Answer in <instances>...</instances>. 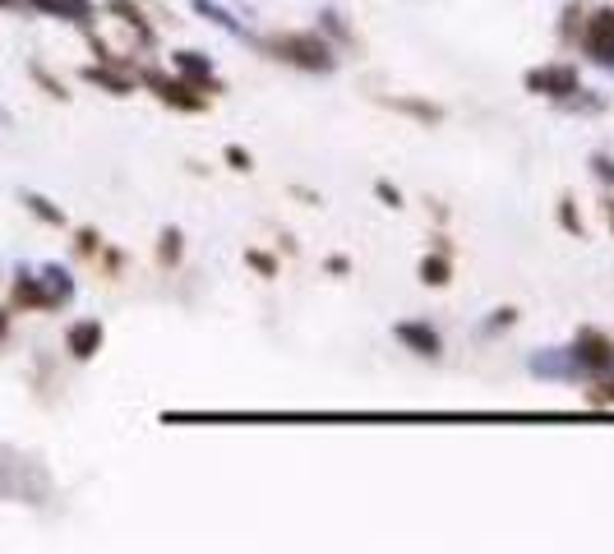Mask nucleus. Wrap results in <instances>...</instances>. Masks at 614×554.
Masks as SVG:
<instances>
[{
  "instance_id": "nucleus-1",
  "label": "nucleus",
  "mask_w": 614,
  "mask_h": 554,
  "mask_svg": "<svg viewBox=\"0 0 614 554\" xmlns=\"http://www.w3.org/2000/svg\"><path fill=\"white\" fill-rule=\"evenodd\" d=\"M268 51L277 61L301 65V70H333V51L319 33H277L268 37Z\"/></svg>"
},
{
  "instance_id": "nucleus-2",
  "label": "nucleus",
  "mask_w": 614,
  "mask_h": 554,
  "mask_svg": "<svg viewBox=\"0 0 614 554\" xmlns=\"http://www.w3.org/2000/svg\"><path fill=\"white\" fill-rule=\"evenodd\" d=\"M582 42H587V51L601 65H614V10H596V14H591Z\"/></svg>"
},
{
  "instance_id": "nucleus-3",
  "label": "nucleus",
  "mask_w": 614,
  "mask_h": 554,
  "mask_svg": "<svg viewBox=\"0 0 614 554\" xmlns=\"http://www.w3.org/2000/svg\"><path fill=\"white\" fill-rule=\"evenodd\" d=\"M527 88H531V93L568 97V93H578V70H573V65H545V70H531L527 74Z\"/></svg>"
},
{
  "instance_id": "nucleus-4",
  "label": "nucleus",
  "mask_w": 614,
  "mask_h": 554,
  "mask_svg": "<svg viewBox=\"0 0 614 554\" xmlns=\"http://www.w3.org/2000/svg\"><path fill=\"white\" fill-rule=\"evenodd\" d=\"M148 84L157 88V97H162L167 107H181V111H204V97L194 93V84H185V79H162V74H148Z\"/></svg>"
},
{
  "instance_id": "nucleus-5",
  "label": "nucleus",
  "mask_w": 614,
  "mask_h": 554,
  "mask_svg": "<svg viewBox=\"0 0 614 554\" xmlns=\"http://www.w3.org/2000/svg\"><path fill=\"white\" fill-rule=\"evenodd\" d=\"M573 356H578V365H587V370H610V365H614V342L587 328V333H578Z\"/></svg>"
},
{
  "instance_id": "nucleus-6",
  "label": "nucleus",
  "mask_w": 614,
  "mask_h": 554,
  "mask_svg": "<svg viewBox=\"0 0 614 554\" xmlns=\"http://www.w3.org/2000/svg\"><path fill=\"white\" fill-rule=\"evenodd\" d=\"M97 347H102V324H93V319H88V324H74L70 328V351L79 356V361H88Z\"/></svg>"
},
{
  "instance_id": "nucleus-7",
  "label": "nucleus",
  "mask_w": 614,
  "mask_h": 554,
  "mask_svg": "<svg viewBox=\"0 0 614 554\" xmlns=\"http://www.w3.org/2000/svg\"><path fill=\"white\" fill-rule=\"evenodd\" d=\"M398 338L407 342V347H416L421 356H439V333L425 324H398Z\"/></svg>"
},
{
  "instance_id": "nucleus-8",
  "label": "nucleus",
  "mask_w": 614,
  "mask_h": 554,
  "mask_svg": "<svg viewBox=\"0 0 614 554\" xmlns=\"http://www.w3.org/2000/svg\"><path fill=\"white\" fill-rule=\"evenodd\" d=\"M176 65H181V74L190 79V84L213 88V65H208L199 51H181V56H176Z\"/></svg>"
},
{
  "instance_id": "nucleus-9",
  "label": "nucleus",
  "mask_w": 614,
  "mask_h": 554,
  "mask_svg": "<svg viewBox=\"0 0 614 554\" xmlns=\"http://www.w3.org/2000/svg\"><path fill=\"white\" fill-rule=\"evenodd\" d=\"M33 5H42V10H51V14H65V19H79V24L93 14L88 0H33Z\"/></svg>"
},
{
  "instance_id": "nucleus-10",
  "label": "nucleus",
  "mask_w": 614,
  "mask_h": 554,
  "mask_svg": "<svg viewBox=\"0 0 614 554\" xmlns=\"http://www.w3.org/2000/svg\"><path fill=\"white\" fill-rule=\"evenodd\" d=\"M14 301H19V305H51V296H47L42 287H37L33 277H24V282L14 287Z\"/></svg>"
},
{
  "instance_id": "nucleus-11",
  "label": "nucleus",
  "mask_w": 614,
  "mask_h": 554,
  "mask_svg": "<svg viewBox=\"0 0 614 554\" xmlns=\"http://www.w3.org/2000/svg\"><path fill=\"white\" fill-rule=\"evenodd\" d=\"M421 277L430 282V287H444V282H448V259H439V254H434V259H425Z\"/></svg>"
},
{
  "instance_id": "nucleus-12",
  "label": "nucleus",
  "mask_w": 614,
  "mask_h": 554,
  "mask_svg": "<svg viewBox=\"0 0 614 554\" xmlns=\"http://www.w3.org/2000/svg\"><path fill=\"white\" fill-rule=\"evenodd\" d=\"M111 14H125V24H134L139 37H148V24H144V14H139V5H130V0H111Z\"/></svg>"
},
{
  "instance_id": "nucleus-13",
  "label": "nucleus",
  "mask_w": 614,
  "mask_h": 554,
  "mask_svg": "<svg viewBox=\"0 0 614 554\" xmlns=\"http://www.w3.org/2000/svg\"><path fill=\"white\" fill-rule=\"evenodd\" d=\"M88 79H93V84H107L111 93H130V79H121V74H107V70H88Z\"/></svg>"
},
{
  "instance_id": "nucleus-14",
  "label": "nucleus",
  "mask_w": 614,
  "mask_h": 554,
  "mask_svg": "<svg viewBox=\"0 0 614 554\" xmlns=\"http://www.w3.org/2000/svg\"><path fill=\"white\" fill-rule=\"evenodd\" d=\"M176 254H181V236L167 231V236H162V259H176Z\"/></svg>"
},
{
  "instance_id": "nucleus-15",
  "label": "nucleus",
  "mask_w": 614,
  "mask_h": 554,
  "mask_svg": "<svg viewBox=\"0 0 614 554\" xmlns=\"http://www.w3.org/2000/svg\"><path fill=\"white\" fill-rule=\"evenodd\" d=\"M28 204H33V213H42V217H47V222H61V213H56V208L47 204V199H28Z\"/></svg>"
},
{
  "instance_id": "nucleus-16",
  "label": "nucleus",
  "mask_w": 614,
  "mask_h": 554,
  "mask_svg": "<svg viewBox=\"0 0 614 554\" xmlns=\"http://www.w3.org/2000/svg\"><path fill=\"white\" fill-rule=\"evenodd\" d=\"M245 259H250L259 273H273V259H268V254H245Z\"/></svg>"
},
{
  "instance_id": "nucleus-17",
  "label": "nucleus",
  "mask_w": 614,
  "mask_h": 554,
  "mask_svg": "<svg viewBox=\"0 0 614 554\" xmlns=\"http://www.w3.org/2000/svg\"><path fill=\"white\" fill-rule=\"evenodd\" d=\"M227 157H231V162H236L241 171H250V153H241V148H227Z\"/></svg>"
},
{
  "instance_id": "nucleus-18",
  "label": "nucleus",
  "mask_w": 614,
  "mask_h": 554,
  "mask_svg": "<svg viewBox=\"0 0 614 554\" xmlns=\"http://www.w3.org/2000/svg\"><path fill=\"white\" fill-rule=\"evenodd\" d=\"M591 402H614V384H605V388H596V393H591Z\"/></svg>"
},
{
  "instance_id": "nucleus-19",
  "label": "nucleus",
  "mask_w": 614,
  "mask_h": 554,
  "mask_svg": "<svg viewBox=\"0 0 614 554\" xmlns=\"http://www.w3.org/2000/svg\"><path fill=\"white\" fill-rule=\"evenodd\" d=\"M596 171H601L605 181H614V162H605V157H596Z\"/></svg>"
},
{
  "instance_id": "nucleus-20",
  "label": "nucleus",
  "mask_w": 614,
  "mask_h": 554,
  "mask_svg": "<svg viewBox=\"0 0 614 554\" xmlns=\"http://www.w3.org/2000/svg\"><path fill=\"white\" fill-rule=\"evenodd\" d=\"M605 217H610V227H614V204H605Z\"/></svg>"
},
{
  "instance_id": "nucleus-21",
  "label": "nucleus",
  "mask_w": 614,
  "mask_h": 554,
  "mask_svg": "<svg viewBox=\"0 0 614 554\" xmlns=\"http://www.w3.org/2000/svg\"><path fill=\"white\" fill-rule=\"evenodd\" d=\"M0 333H5V314H0Z\"/></svg>"
}]
</instances>
